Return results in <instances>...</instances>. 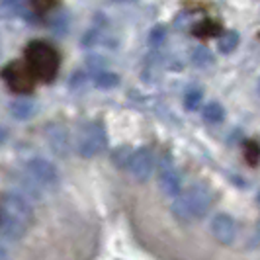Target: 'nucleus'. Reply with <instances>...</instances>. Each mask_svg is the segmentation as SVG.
Masks as SVG:
<instances>
[{"instance_id":"obj_1","label":"nucleus","mask_w":260,"mask_h":260,"mask_svg":"<svg viewBox=\"0 0 260 260\" xmlns=\"http://www.w3.org/2000/svg\"><path fill=\"white\" fill-rule=\"evenodd\" d=\"M34 225V209L22 196L8 192L0 198V233L8 241H22Z\"/></svg>"},{"instance_id":"obj_2","label":"nucleus","mask_w":260,"mask_h":260,"mask_svg":"<svg viewBox=\"0 0 260 260\" xmlns=\"http://www.w3.org/2000/svg\"><path fill=\"white\" fill-rule=\"evenodd\" d=\"M213 198L204 186H192L190 190L180 192L174 198V202L170 204V213L174 215V219L178 223H194L202 217L208 215L211 209Z\"/></svg>"},{"instance_id":"obj_3","label":"nucleus","mask_w":260,"mask_h":260,"mask_svg":"<svg viewBox=\"0 0 260 260\" xmlns=\"http://www.w3.org/2000/svg\"><path fill=\"white\" fill-rule=\"evenodd\" d=\"M24 63L27 65L29 73L34 75L36 82L38 80L51 82L59 73V53L47 41L36 39V41L27 43L26 53H24Z\"/></svg>"},{"instance_id":"obj_4","label":"nucleus","mask_w":260,"mask_h":260,"mask_svg":"<svg viewBox=\"0 0 260 260\" xmlns=\"http://www.w3.org/2000/svg\"><path fill=\"white\" fill-rule=\"evenodd\" d=\"M108 143V135L106 129L100 123H86L82 129L78 131L77 137V151L80 156L90 158L102 153Z\"/></svg>"},{"instance_id":"obj_5","label":"nucleus","mask_w":260,"mask_h":260,"mask_svg":"<svg viewBox=\"0 0 260 260\" xmlns=\"http://www.w3.org/2000/svg\"><path fill=\"white\" fill-rule=\"evenodd\" d=\"M2 80L6 82V86L16 94H27L34 90L36 86V78L29 73V69L24 61H12L2 69Z\"/></svg>"},{"instance_id":"obj_6","label":"nucleus","mask_w":260,"mask_h":260,"mask_svg":"<svg viewBox=\"0 0 260 260\" xmlns=\"http://www.w3.org/2000/svg\"><path fill=\"white\" fill-rule=\"evenodd\" d=\"M131 176L139 182H145L151 178L153 174V167H155V156H153V151L149 147H139L137 151H133L127 158V165Z\"/></svg>"},{"instance_id":"obj_7","label":"nucleus","mask_w":260,"mask_h":260,"mask_svg":"<svg viewBox=\"0 0 260 260\" xmlns=\"http://www.w3.org/2000/svg\"><path fill=\"white\" fill-rule=\"evenodd\" d=\"M26 170H27V174H29L39 186L51 188V186H55L57 180H59V172L55 169V165L49 162L47 158H41V156H36V158H31V160H27Z\"/></svg>"},{"instance_id":"obj_8","label":"nucleus","mask_w":260,"mask_h":260,"mask_svg":"<svg viewBox=\"0 0 260 260\" xmlns=\"http://www.w3.org/2000/svg\"><path fill=\"white\" fill-rule=\"evenodd\" d=\"M209 231L213 235V239L223 245V247H231L237 239V223L231 215L227 213H217L213 215V219L209 223Z\"/></svg>"},{"instance_id":"obj_9","label":"nucleus","mask_w":260,"mask_h":260,"mask_svg":"<svg viewBox=\"0 0 260 260\" xmlns=\"http://www.w3.org/2000/svg\"><path fill=\"white\" fill-rule=\"evenodd\" d=\"M158 186H160L162 194L172 196V198H176V196L182 192V176H180L178 169L172 165L170 158H165L160 162V169H158Z\"/></svg>"},{"instance_id":"obj_10","label":"nucleus","mask_w":260,"mask_h":260,"mask_svg":"<svg viewBox=\"0 0 260 260\" xmlns=\"http://www.w3.org/2000/svg\"><path fill=\"white\" fill-rule=\"evenodd\" d=\"M36 110H38V106L29 98H20V100L10 102V116L20 119V121H26L29 117H34Z\"/></svg>"},{"instance_id":"obj_11","label":"nucleus","mask_w":260,"mask_h":260,"mask_svg":"<svg viewBox=\"0 0 260 260\" xmlns=\"http://www.w3.org/2000/svg\"><path fill=\"white\" fill-rule=\"evenodd\" d=\"M202 116L204 119L208 121V123H221L223 119H225V110H223V106L219 102H209L206 104V108L202 110Z\"/></svg>"},{"instance_id":"obj_12","label":"nucleus","mask_w":260,"mask_h":260,"mask_svg":"<svg viewBox=\"0 0 260 260\" xmlns=\"http://www.w3.org/2000/svg\"><path fill=\"white\" fill-rule=\"evenodd\" d=\"M194 36L196 38H215V36H221V26L213 20H204L194 27Z\"/></svg>"},{"instance_id":"obj_13","label":"nucleus","mask_w":260,"mask_h":260,"mask_svg":"<svg viewBox=\"0 0 260 260\" xmlns=\"http://www.w3.org/2000/svg\"><path fill=\"white\" fill-rule=\"evenodd\" d=\"M239 45V34L237 31H225L219 36V51L231 53Z\"/></svg>"},{"instance_id":"obj_14","label":"nucleus","mask_w":260,"mask_h":260,"mask_svg":"<svg viewBox=\"0 0 260 260\" xmlns=\"http://www.w3.org/2000/svg\"><path fill=\"white\" fill-rule=\"evenodd\" d=\"M94 82H96L98 88H114L117 82H119V78L114 73H100V75H96Z\"/></svg>"},{"instance_id":"obj_15","label":"nucleus","mask_w":260,"mask_h":260,"mask_svg":"<svg viewBox=\"0 0 260 260\" xmlns=\"http://www.w3.org/2000/svg\"><path fill=\"white\" fill-rule=\"evenodd\" d=\"M245 155L248 156V160H250V165L254 167L256 165V156H258V147L254 141H248L247 147H245Z\"/></svg>"},{"instance_id":"obj_16","label":"nucleus","mask_w":260,"mask_h":260,"mask_svg":"<svg viewBox=\"0 0 260 260\" xmlns=\"http://www.w3.org/2000/svg\"><path fill=\"white\" fill-rule=\"evenodd\" d=\"M202 100V92H188V96H186V100H184V104L188 106L190 110H196L198 108V102Z\"/></svg>"},{"instance_id":"obj_17","label":"nucleus","mask_w":260,"mask_h":260,"mask_svg":"<svg viewBox=\"0 0 260 260\" xmlns=\"http://www.w3.org/2000/svg\"><path fill=\"white\" fill-rule=\"evenodd\" d=\"M0 260H8V250L4 245H0Z\"/></svg>"},{"instance_id":"obj_18","label":"nucleus","mask_w":260,"mask_h":260,"mask_svg":"<svg viewBox=\"0 0 260 260\" xmlns=\"http://www.w3.org/2000/svg\"><path fill=\"white\" fill-rule=\"evenodd\" d=\"M6 137H8V131L4 129V127H0V145L6 141Z\"/></svg>"}]
</instances>
